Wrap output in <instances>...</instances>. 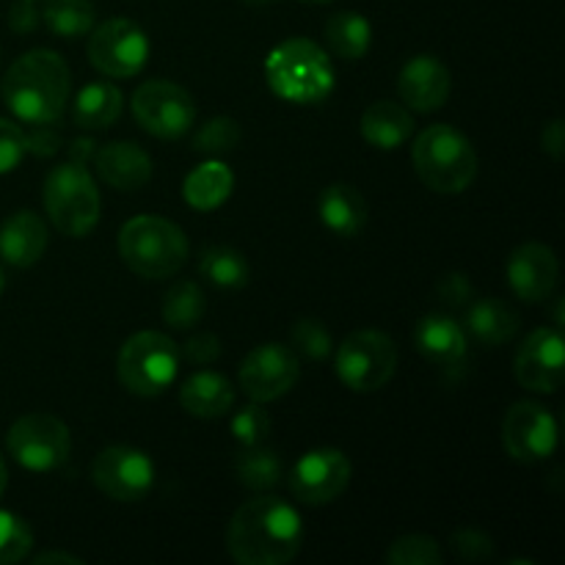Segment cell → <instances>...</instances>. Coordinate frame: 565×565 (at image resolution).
Instances as JSON below:
<instances>
[{
  "label": "cell",
  "instance_id": "cell-16",
  "mask_svg": "<svg viewBox=\"0 0 565 565\" xmlns=\"http://www.w3.org/2000/svg\"><path fill=\"white\" fill-rule=\"evenodd\" d=\"M513 375L530 392L552 395L565 381V342L561 329H535L519 345Z\"/></svg>",
  "mask_w": 565,
  "mask_h": 565
},
{
  "label": "cell",
  "instance_id": "cell-21",
  "mask_svg": "<svg viewBox=\"0 0 565 565\" xmlns=\"http://www.w3.org/2000/svg\"><path fill=\"white\" fill-rule=\"evenodd\" d=\"M47 237V224L31 210H20L0 226V257L14 268H31L42 259Z\"/></svg>",
  "mask_w": 565,
  "mask_h": 565
},
{
  "label": "cell",
  "instance_id": "cell-42",
  "mask_svg": "<svg viewBox=\"0 0 565 565\" xmlns=\"http://www.w3.org/2000/svg\"><path fill=\"white\" fill-rule=\"evenodd\" d=\"M439 298L447 307H463L472 298V285H469V279L463 274H450L441 279Z\"/></svg>",
  "mask_w": 565,
  "mask_h": 565
},
{
  "label": "cell",
  "instance_id": "cell-12",
  "mask_svg": "<svg viewBox=\"0 0 565 565\" xmlns=\"http://www.w3.org/2000/svg\"><path fill=\"white\" fill-rule=\"evenodd\" d=\"M298 379H301V362H298L296 351L279 345V342H265V345L248 351L241 364V373H237L241 390L254 403L279 401L296 386Z\"/></svg>",
  "mask_w": 565,
  "mask_h": 565
},
{
  "label": "cell",
  "instance_id": "cell-48",
  "mask_svg": "<svg viewBox=\"0 0 565 565\" xmlns=\"http://www.w3.org/2000/svg\"><path fill=\"white\" fill-rule=\"evenodd\" d=\"M6 483H9V472H6V463H3V458H0V497H3Z\"/></svg>",
  "mask_w": 565,
  "mask_h": 565
},
{
  "label": "cell",
  "instance_id": "cell-10",
  "mask_svg": "<svg viewBox=\"0 0 565 565\" xmlns=\"http://www.w3.org/2000/svg\"><path fill=\"white\" fill-rule=\"evenodd\" d=\"M88 61L105 77H136L149 61V36L125 17L105 20L88 36Z\"/></svg>",
  "mask_w": 565,
  "mask_h": 565
},
{
  "label": "cell",
  "instance_id": "cell-22",
  "mask_svg": "<svg viewBox=\"0 0 565 565\" xmlns=\"http://www.w3.org/2000/svg\"><path fill=\"white\" fill-rule=\"evenodd\" d=\"M318 215L326 230L334 232L337 237H356L367 226V199L353 185L337 182V185H329L320 193Z\"/></svg>",
  "mask_w": 565,
  "mask_h": 565
},
{
  "label": "cell",
  "instance_id": "cell-37",
  "mask_svg": "<svg viewBox=\"0 0 565 565\" xmlns=\"http://www.w3.org/2000/svg\"><path fill=\"white\" fill-rule=\"evenodd\" d=\"M292 345H296V351H301L303 356L312 359V362H320V359H326L331 353V334L329 329H326L320 320H312V318H303L298 320L296 326H292Z\"/></svg>",
  "mask_w": 565,
  "mask_h": 565
},
{
  "label": "cell",
  "instance_id": "cell-4",
  "mask_svg": "<svg viewBox=\"0 0 565 565\" xmlns=\"http://www.w3.org/2000/svg\"><path fill=\"white\" fill-rule=\"evenodd\" d=\"M119 257L141 279H169L188 263V237L174 221L136 215L119 232Z\"/></svg>",
  "mask_w": 565,
  "mask_h": 565
},
{
  "label": "cell",
  "instance_id": "cell-45",
  "mask_svg": "<svg viewBox=\"0 0 565 565\" xmlns=\"http://www.w3.org/2000/svg\"><path fill=\"white\" fill-rule=\"evenodd\" d=\"M94 152H97V149H94V141L92 138H83V141H75L70 147V163H81V166H86V160L88 158H94Z\"/></svg>",
  "mask_w": 565,
  "mask_h": 565
},
{
  "label": "cell",
  "instance_id": "cell-8",
  "mask_svg": "<svg viewBox=\"0 0 565 565\" xmlns=\"http://www.w3.org/2000/svg\"><path fill=\"white\" fill-rule=\"evenodd\" d=\"M337 379L351 392L367 395L392 381L397 370V345L390 334L375 329L353 331L337 348Z\"/></svg>",
  "mask_w": 565,
  "mask_h": 565
},
{
  "label": "cell",
  "instance_id": "cell-34",
  "mask_svg": "<svg viewBox=\"0 0 565 565\" xmlns=\"http://www.w3.org/2000/svg\"><path fill=\"white\" fill-rule=\"evenodd\" d=\"M237 143H241V127L230 116H215V119L202 125V130L193 136V149L199 154H210V158L232 152Z\"/></svg>",
  "mask_w": 565,
  "mask_h": 565
},
{
  "label": "cell",
  "instance_id": "cell-30",
  "mask_svg": "<svg viewBox=\"0 0 565 565\" xmlns=\"http://www.w3.org/2000/svg\"><path fill=\"white\" fill-rule=\"evenodd\" d=\"M237 483L248 491H270L281 480V458L268 447H243L235 461Z\"/></svg>",
  "mask_w": 565,
  "mask_h": 565
},
{
  "label": "cell",
  "instance_id": "cell-33",
  "mask_svg": "<svg viewBox=\"0 0 565 565\" xmlns=\"http://www.w3.org/2000/svg\"><path fill=\"white\" fill-rule=\"evenodd\" d=\"M390 565H441L445 555H441L439 541L430 539V535H403L395 544L390 546L384 557Z\"/></svg>",
  "mask_w": 565,
  "mask_h": 565
},
{
  "label": "cell",
  "instance_id": "cell-44",
  "mask_svg": "<svg viewBox=\"0 0 565 565\" xmlns=\"http://www.w3.org/2000/svg\"><path fill=\"white\" fill-rule=\"evenodd\" d=\"M541 147H544V152L550 154V158L555 160L563 158V147H565L563 119H552L550 125H544V130H541Z\"/></svg>",
  "mask_w": 565,
  "mask_h": 565
},
{
  "label": "cell",
  "instance_id": "cell-15",
  "mask_svg": "<svg viewBox=\"0 0 565 565\" xmlns=\"http://www.w3.org/2000/svg\"><path fill=\"white\" fill-rule=\"evenodd\" d=\"M351 461L334 447L309 450L290 472V491L301 505H329L351 483Z\"/></svg>",
  "mask_w": 565,
  "mask_h": 565
},
{
  "label": "cell",
  "instance_id": "cell-23",
  "mask_svg": "<svg viewBox=\"0 0 565 565\" xmlns=\"http://www.w3.org/2000/svg\"><path fill=\"white\" fill-rule=\"evenodd\" d=\"M362 138L375 149H384V152H392V149L403 147V143L412 138L414 132V116L406 105L390 103V99H379V103L370 105L362 114Z\"/></svg>",
  "mask_w": 565,
  "mask_h": 565
},
{
  "label": "cell",
  "instance_id": "cell-18",
  "mask_svg": "<svg viewBox=\"0 0 565 565\" xmlns=\"http://www.w3.org/2000/svg\"><path fill=\"white\" fill-rule=\"evenodd\" d=\"M452 88L450 70L434 55H417L408 61L397 77V94L403 105L417 114H434L447 103Z\"/></svg>",
  "mask_w": 565,
  "mask_h": 565
},
{
  "label": "cell",
  "instance_id": "cell-13",
  "mask_svg": "<svg viewBox=\"0 0 565 565\" xmlns=\"http://www.w3.org/2000/svg\"><path fill=\"white\" fill-rule=\"evenodd\" d=\"M92 480L116 502H141L154 486V467L147 452L127 445L105 447L92 463Z\"/></svg>",
  "mask_w": 565,
  "mask_h": 565
},
{
  "label": "cell",
  "instance_id": "cell-7",
  "mask_svg": "<svg viewBox=\"0 0 565 565\" xmlns=\"http://www.w3.org/2000/svg\"><path fill=\"white\" fill-rule=\"evenodd\" d=\"M180 370L177 342L163 331H138L116 356V375L127 392L138 397H158L174 384Z\"/></svg>",
  "mask_w": 565,
  "mask_h": 565
},
{
  "label": "cell",
  "instance_id": "cell-9",
  "mask_svg": "<svg viewBox=\"0 0 565 565\" xmlns=\"http://www.w3.org/2000/svg\"><path fill=\"white\" fill-rule=\"evenodd\" d=\"M6 447L9 456L28 472H53L70 458L72 436L58 417L33 412L11 425Z\"/></svg>",
  "mask_w": 565,
  "mask_h": 565
},
{
  "label": "cell",
  "instance_id": "cell-2",
  "mask_svg": "<svg viewBox=\"0 0 565 565\" xmlns=\"http://www.w3.org/2000/svg\"><path fill=\"white\" fill-rule=\"evenodd\" d=\"M72 75L53 50H31L9 66L3 77V103L25 125H53L70 103Z\"/></svg>",
  "mask_w": 565,
  "mask_h": 565
},
{
  "label": "cell",
  "instance_id": "cell-26",
  "mask_svg": "<svg viewBox=\"0 0 565 565\" xmlns=\"http://www.w3.org/2000/svg\"><path fill=\"white\" fill-rule=\"evenodd\" d=\"M125 108V97L110 81H94L77 92L72 121L83 130H108Z\"/></svg>",
  "mask_w": 565,
  "mask_h": 565
},
{
  "label": "cell",
  "instance_id": "cell-28",
  "mask_svg": "<svg viewBox=\"0 0 565 565\" xmlns=\"http://www.w3.org/2000/svg\"><path fill=\"white\" fill-rule=\"evenodd\" d=\"M326 44L342 61H359L373 42V25L359 11H337L326 20Z\"/></svg>",
  "mask_w": 565,
  "mask_h": 565
},
{
  "label": "cell",
  "instance_id": "cell-47",
  "mask_svg": "<svg viewBox=\"0 0 565 565\" xmlns=\"http://www.w3.org/2000/svg\"><path fill=\"white\" fill-rule=\"evenodd\" d=\"M563 298H557V301H555V329H561V326L565 323V320H563Z\"/></svg>",
  "mask_w": 565,
  "mask_h": 565
},
{
  "label": "cell",
  "instance_id": "cell-32",
  "mask_svg": "<svg viewBox=\"0 0 565 565\" xmlns=\"http://www.w3.org/2000/svg\"><path fill=\"white\" fill-rule=\"evenodd\" d=\"M42 17L50 31L61 39L86 36L94 28L92 0H47Z\"/></svg>",
  "mask_w": 565,
  "mask_h": 565
},
{
  "label": "cell",
  "instance_id": "cell-35",
  "mask_svg": "<svg viewBox=\"0 0 565 565\" xmlns=\"http://www.w3.org/2000/svg\"><path fill=\"white\" fill-rule=\"evenodd\" d=\"M33 550V533L25 519L0 511V565L25 561Z\"/></svg>",
  "mask_w": 565,
  "mask_h": 565
},
{
  "label": "cell",
  "instance_id": "cell-3",
  "mask_svg": "<svg viewBox=\"0 0 565 565\" xmlns=\"http://www.w3.org/2000/svg\"><path fill=\"white\" fill-rule=\"evenodd\" d=\"M265 77L276 97L296 105L323 103L334 88V66L320 44L309 39H287L270 50Z\"/></svg>",
  "mask_w": 565,
  "mask_h": 565
},
{
  "label": "cell",
  "instance_id": "cell-19",
  "mask_svg": "<svg viewBox=\"0 0 565 565\" xmlns=\"http://www.w3.org/2000/svg\"><path fill=\"white\" fill-rule=\"evenodd\" d=\"M414 345L430 364H439L445 373H458L467 367V331L445 315H425L414 326Z\"/></svg>",
  "mask_w": 565,
  "mask_h": 565
},
{
  "label": "cell",
  "instance_id": "cell-20",
  "mask_svg": "<svg viewBox=\"0 0 565 565\" xmlns=\"http://www.w3.org/2000/svg\"><path fill=\"white\" fill-rule=\"evenodd\" d=\"M94 166L105 185L116 191H138L152 180V158L132 141L105 143L94 152Z\"/></svg>",
  "mask_w": 565,
  "mask_h": 565
},
{
  "label": "cell",
  "instance_id": "cell-11",
  "mask_svg": "<svg viewBox=\"0 0 565 565\" xmlns=\"http://www.w3.org/2000/svg\"><path fill=\"white\" fill-rule=\"evenodd\" d=\"M138 125L154 138H182L191 132L196 108L193 97L171 81H147L130 99Z\"/></svg>",
  "mask_w": 565,
  "mask_h": 565
},
{
  "label": "cell",
  "instance_id": "cell-36",
  "mask_svg": "<svg viewBox=\"0 0 565 565\" xmlns=\"http://www.w3.org/2000/svg\"><path fill=\"white\" fill-rule=\"evenodd\" d=\"M232 436L241 447H259L270 436V417L259 403L252 401V406H243L230 423Z\"/></svg>",
  "mask_w": 565,
  "mask_h": 565
},
{
  "label": "cell",
  "instance_id": "cell-31",
  "mask_svg": "<svg viewBox=\"0 0 565 565\" xmlns=\"http://www.w3.org/2000/svg\"><path fill=\"white\" fill-rule=\"evenodd\" d=\"M204 309H207V301H204V292L196 281H174L163 296L160 315H163V320L171 329L185 331L202 323Z\"/></svg>",
  "mask_w": 565,
  "mask_h": 565
},
{
  "label": "cell",
  "instance_id": "cell-5",
  "mask_svg": "<svg viewBox=\"0 0 565 565\" xmlns=\"http://www.w3.org/2000/svg\"><path fill=\"white\" fill-rule=\"evenodd\" d=\"M412 160L417 177L436 193H463L478 177V152L461 130L430 125L414 138Z\"/></svg>",
  "mask_w": 565,
  "mask_h": 565
},
{
  "label": "cell",
  "instance_id": "cell-17",
  "mask_svg": "<svg viewBox=\"0 0 565 565\" xmlns=\"http://www.w3.org/2000/svg\"><path fill=\"white\" fill-rule=\"evenodd\" d=\"M557 279H561V263L544 243H524V246L513 248V254L508 257V281L522 301H546L555 292Z\"/></svg>",
  "mask_w": 565,
  "mask_h": 565
},
{
  "label": "cell",
  "instance_id": "cell-51",
  "mask_svg": "<svg viewBox=\"0 0 565 565\" xmlns=\"http://www.w3.org/2000/svg\"><path fill=\"white\" fill-rule=\"evenodd\" d=\"M3 285H6V276H3V268H0V292H3Z\"/></svg>",
  "mask_w": 565,
  "mask_h": 565
},
{
  "label": "cell",
  "instance_id": "cell-27",
  "mask_svg": "<svg viewBox=\"0 0 565 565\" xmlns=\"http://www.w3.org/2000/svg\"><path fill=\"white\" fill-rule=\"evenodd\" d=\"M467 331L486 348L505 345L516 337L519 315L500 298H480L469 307Z\"/></svg>",
  "mask_w": 565,
  "mask_h": 565
},
{
  "label": "cell",
  "instance_id": "cell-38",
  "mask_svg": "<svg viewBox=\"0 0 565 565\" xmlns=\"http://www.w3.org/2000/svg\"><path fill=\"white\" fill-rule=\"evenodd\" d=\"M450 546L461 561H469V563L489 561V557L494 555V541H491L483 530H475V527L456 530L450 539Z\"/></svg>",
  "mask_w": 565,
  "mask_h": 565
},
{
  "label": "cell",
  "instance_id": "cell-1",
  "mask_svg": "<svg viewBox=\"0 0 565 565\" xmlns=\"http://www.w3.org/2000/svg\"><path fill=\"white\" fill-rule=\"evenodd\" d=\"M301 544V516L279 497L243 502L226 527V552L241 565H287L296 561Z\"/></svg>",
  "mask_w": 565,
  "mask_h": 565
},
{
  "label": "cell",
  "instance_id": "cell-50",
  "mask_svg": "<svg viewBox=\"0 0 565 565\" xmlns=\"http://www.w3.org/2000/svg\"><path fill=\"white\" fill-rule=\"evenodd\" d=\"M301 3H309V6H320V3H331V0H301Z\"/></svg>",
  "mask_w": 565,
  "mask_h": 565
},
{
  "label": "cell",
  "instance_id": "cell-6",
  "mask_svg": "<svg viewBox=\"0 0 565 565\" xmlns=\"http://www.w3.org/2000/svg\"><path fill=\"white\" fill-rule=\"evenodd\" d=\"M44 210L61 235L86 237L99 224L103 199L86 166L64 163L44 180Z\"/></svg>",
  "mask_w": 565,
  "mask_h": 565
},
{
  "label": "cell",
  "instance_id": "cell-24",
  "mask_svg": "<svg viewBox=\"0 0 565 565\" xmlns=\"http://www.w3.org/2000/svg\"><path fill=\"white\" fill-rule=\"evenodd\" d=\"M180 403L191 417L199 419H218L232 412L235 406V390L221 373L199 370L182 384Z\"/></svg>",
  "mask_w": 565,
  "mask_h": 565
},
{
  "label": "cell",
  "instance_id": "cell-40",
  "mask_svg": "<svg viewBox=\"0 0 565 565\" xmlns=\"http://www.w3.org/2000/svg\"><path fill=\"white\" fill-rule=\"evenodd\" d=\"M218 356H221V340L215 334H193L191 340L185 342V359L188 362L199 364V367L218 362Z\"/></svg>",
  "mask_w": 565,
  "mask_h": 565
},
{
  "label": "cell",
  "instance_id": "cell-14",
  "mask_svg": "<svg viewBox=\"0 0 565 565\" xmlns=\"http://www.w3.org/2000/svg\"><path fill=\"white\" fill-rule=\"evenodd\" d=\"M502 445L519 463H541L557 450V423L541 403L519 401L502 419Z\"/></svg>",
  "mask_w": 565,
  "mask_h": 565
},
{
  "label": "cell",
  "instance_id": "cell-39",
  "mask_svg": "<svg viewBox=\"0 0 565 565\" xmlns=\"http://www.w3.org/2000/svg\"><path fill=\"white\" fill-rule=\"evenodd\" d=\"M25 130L9 119H0V174H9L25 158Z\"/></svg>",
  "mask_w": 565,
  "mask_h": 565
},
{
  "label": "cell",
  "instance_id": "cell-46",
  "mask_svg": "<svg viewBox=\"0 0 565 565\" xmlns=\"http://www.w3.org/2000/svg\"><path fill=\"white\" fill-rule=\"evenodd\" d=\"M33 563H36V565H47V563H66V565H83V561H81V557L70 555V552H55V550H50V552H42V555H36V557H33Z\"/></svg>",
  "mask_w": 565,
  "mask_h": 565
},
{
  "label": "cell",
  "instance_id": "cell-25",
  "mask_svg": "<svg viewBox=\"0 0 565 565\" xmlns=\"http://www.w3.org/2000/svg\"><path fill=\"white\" fill-rule=\"evenodd\" d=\"M232 188H235V174H232L230 166L210 158L185 177V182H182V196H185V202L193 210L210 213V210L221 207L232 196Z\"/></svg>",
  "mask_w": 565,
  "mask_h": 565
},
{
  "label": "cell",
  "instance_id": "cell-29",
  "mask_svg": "<svg viewBox=\"0 0 565 565\" xmlns=\"http://www.w3.org/2000/svg\"><path fill=\"white\" fill-rule=\"evenodd\" d=\"M199 274L202 279H207L210 285L224 287V290H241V287L248 285V276H252V268H248L246 257L241 252L230 246H213L202 254L199 259Z\"/></svg>",
  "mask_w": 565,
  "mask_h": 565
},
{
  "label": "cell",
  "instance_id": "cell-43",
  "mask_svg": "<svg viewBox=\"0 0 565 565\" xmlns=\"http://www.w3.org/2000/svg\"><path fill=\"white\" fill-rule=\"evenodd\" d=\"M9 25L17 33H31L39 25V14L33 9V0H17L9 11Z\"/></svg>",
  "mask_w": 565,
  "mask_h": 565
},
{
  "label": "cell",
  "instance_id": "cell-41",
  "mask_svg": "<svg viewBox=\"0 0 565 565\" xmlns=\"http://www.w3.org/2000/svg\"><path fill=\"white\" fill-rule=\"evenodd\" d=\"M25 147L28 152H36L42 158L58 152L61 147V132H55L50 125H33L31 132H25Z\"/></svg>",
  "mask_w": 565,
  "mask_h": 565
},
{
  "label": "cell",
  "instance_id": "cell-49",
  "mask_svg": "<svg viewBox=\"0 0 565 565\" xmlns=\"http://www.w3.org/2000/svg\"><path fill=\"white\" fill-rule=\"evenodd\" d=\"M243 3H246V6H268V3H274V0H243Z\"/></svg>",
  "mask_w": 565,
  "mask_h": 565
}]
</instances>
